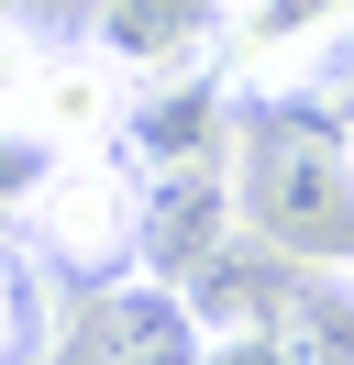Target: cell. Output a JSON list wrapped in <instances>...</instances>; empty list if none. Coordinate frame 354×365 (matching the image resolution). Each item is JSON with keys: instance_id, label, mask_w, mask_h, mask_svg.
I'll return each mask as SVG.
<instances>
[{"instance_id": "obj_10", "label": "cell", "mask_w": 354, "mask_h": 365, "mask_svg": "<svg viewBox=\"0 0 354 365\" xmlns=\"http://www.w3.org/2000/svg\"><path fill=\"white\" fill-rule=\"evenodd\" d=\"M22 343H34V299H22V266L0 255V365H22Z\"/></svg>"}, {"instance_id": "obj_1", "label": "cell", "mask_w": 354, "mask_h": 365, "mask_svg": "<svg viewBox=\"0 0 354 365\" xmlns=\"http://www.w3.org/2000/svg\"><path fill=\"white\" fill-rule=\"evenodd\" d=\"M233 188H243V232L277 266H343L354 255V133L266 122L233 144Z\"/></svg>"}, {"instance_id": "obj_8", "label": "cell", "mask_w": 354, "mask_h": 365, "mask_svg": "<svg viewBox=\"0 0 354 365\" xmlns=\"http://www.w3.org/2000/svg\"><path fill=\"white\" fill-rule=\"evenodd\" d=\"M66 67V34H44L34 11L0 0V133H44V89Z\"/></svg>"}, {"instance_id": "obj_3", "label": "cell", "mask_w": 354, "mask_h": 365, "mask_svg": "<svg viewBox=\"0 0 354 365\" xmlns=\"http://www.w3.org/2000/svg\"><path fill=\"white\" fill-rule=\"evenodd\" d=\"M211 321L177 277H88V310L66 321V365H199Z\"/></svg>"}, {"instance_id": "obj_6", "label": "cell", "mask_w": 354, "mask_h": 365, "mask_svg": "<svg viewBox=\"0 0 354 365\" xmlns=\"http://www.w3.org/2000/svg\"><path fill=\"white\" fill-rule=\"evenodd\" d=\"M343 34H354V0H221V56H233V78L321 67Z\"/></svg>"}, {"instance_id": "obj_5", "label": "cell", "mask_w": 354, "mask_h": 365, "mask_svg": "<svg viewBox=\"0 0 354 365\" xmlns=\"http://www.w3.org/2000/svg\"><path fill=\"white\" fill-rule=\"evenodd\" d=\"M88 45L122 78H177L221 45V0H88Z\"/></svg>"}, {"instance_id": "obj_2", "label": "cell", "mask_w": 354, "mask_h": 365, "mask_svg": "<svg viewBox=\"0 0 354 365\" xmlns=\"http://www.w3.org/2000/svg\"><path fill=\"white\" fill-rule=\"evenodd\" d=\"M144 188H155V166L122 133L56 144V166L22 188V244L66 277H122V266H144Z\"/></svg>"}, {"instance_id": "obj_4", "label": "cell", "mask_w": 354, "mask_h": 365, "mask_svg": "<svg viewBox=\"0 0 354 365\" xmlns=\"http://www.w3.org/2000/svg\"><path fill=\"white\" fill-rule=\"evenodd\" d=\"M243 244V188H233V155H199V166H155L144 188V266L188 288L211 255Z\"/></svg>"}, {"instance_id": "obj_7", "label": "cell", "mask_w": 354, "mask_h": 365, "mask_svg": "<svg viewBox=\"0 0 354 365\" xmlns=\"http://www.w3.org/2000/svg\"><path fill=\"white\" fill-rule=\"evenodd\" d=\"M277 332L299 365H354V255L343 266H299L277 299Z\"/></svg>"}, {"instance_id": "obj_9", "label": "cell", "mask_w": 354, "mask_h": 365, "mask_svg": "<svg viewBox=\"0 0 354 365\" xmlns=\"http://www.w3.org/2000/svg\"><path fill=\"white\" fill-rule=\"evenodd\" d=\"M199 365H299V354H288L277 321H243V332H211V354H199Z\"/></svg>"}]
</instances>
